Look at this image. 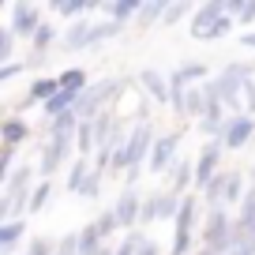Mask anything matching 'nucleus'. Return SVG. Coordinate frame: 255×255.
<instances>
[{
    "mask_svg": "<svg viewBox=\"0 0 255 255\" xmlns=\"http://www.w3.org/2000/svg\"><path fill=\"white\" fill-rule=\"evenodd\" d=\"M222 154H225L222 139H210V143H203L199 158H195V191H199V195L210 188V180L222 173Z\"/></svg>",
    "mask_w": 255,
    "mask_h": 255,
    "instance_id": "nucleus-8",
    "label": "nucleus"
},
{
    "mask_svg": "<svg viewBox=\"0 0 255 255\" xmlns=\"http://www.w3.org/2000/svg\"><path fill=\"white\" fill-rule=\"evenodd\" d=\"M169 79L180 83V87H203V83H210V64H203V60H184L180 68H173V72H169Z\"/></svg>",
    "mask_w": 255,
    "mask_h": 255,
    "instance_id": "nucleus-13",
    "label": "nucleus"
},
{
    "mask_svg": "<svg viewBox=\"0 0 255 255\" xmlns=\"http://www.w3.org/2000/svg\"><path fill=\"white\" fill-rule=\"evenodd\" d=\"M113 214H117L120 229L131 233L139 222H143V195H139L135 188H124V191L117 195V203H113Z\"/></svg>",
    "mask_w": 255,
    "mask_h": 255,
    "instance_id": "nucleus-9",
    "label": "nucleus"
},
{
    "mask_svg": "<svg viewBox=\"0 0 255 255\" xmlns=\"http://www.w3.org/2000/svg\"><path fill=\"white\" fill-rule=\"evenodd\" d=\"M56 79H60V90H72V94H87V87H90L87 68H64Z\"/></svg>",
    "mask_w": 255,
    "mask_h": 255,
    "instance_id": "nucleus-23",
    "label": "nucleus"
},
{
    "mask_svg": "<svg viewBox=\"0 0 255 255\" xmlns=\"http://www.w3.org/2000/svg\"><path fill=\"white\" fill-rule=\"evenodd\" d=\"M165 176H169V191H176V195L195 191V158H188V154H184V158L176 161Z\"/></svg>",
    "mask_w": 255,
    "mask_h": 255,
    "instance_id": "nucleus-12",
    "label": "nucleus"
},
{
    "mask_svg": "<svg viewBox=\"0 0 255 255\" xmlns=\"http://www.w3.org/2000/svg\"><path fill=\"white\" fill-rule=\"evenodd\" d=\"M41 11H45V4H26V0H19V4H11L8 8V26H11V34L15 38H23L26 45L34 41V34L41 30Z\"/></svg>",
    "mask_w": 255,
    "mask_h": 255,
    "instance_id": "nucleus-5",
    "label": "nucleus"
},
{
    "mask_svg": "<svg viewBox=\"0 0 255 255\" xmlns=\"http://www.w3.org/2000/svg\"><path fill=\"white\" fill-rule=\"evenodd\" d=\"M120 30H124V26H117L113 19H102V23H90V19H79V23H72L68 30H64L60 45L68 49V53H79V49H90V45H102V41L117 38Z\"/></svg>",
    "mask_w": 255,
    "mask_h": 255,
    "instance_id": "nucleus-3",
    "label": "nucleus"
},
{
    "mask_svg": "<svg viewBox=\"0 0 255 255\" xmlns=\"http://www.w3.org/2000/svg\"><path fill=\"white\" fill-rule=\"evenodd\" d=\"M75 158H79L75 154V131L72 135H49V143L41 146V158H38V176L53 180L60 169H72Z\"/></svg>",
    "mask_w": 255,
    "mask_h": 255,
    "instance_id": "nucleus-4",
    "label": "nucleus"
},
{
    "mask_svg": "<svg viewBox=\"0 0 255 255\" xmlns=\"http://www.w3.org/2000/svg\"><path fill=\"white\" fill-rule=\"evenodd\" d=\"M26 72V60H11V64H4L0 68V87H8L11 79H19V75Z\"/></svg>",
    "mask_w": 255,
    "mask_h": 255,
    "instance_id": "nucleus-33",
    "label": "nucleus"
},
{
    "mask_svg": "<svg viewBox=\"0 0 255 255\" xmlns=\"http://www.w3.org/2000/svg\"><path fill=\"white\" fill-rule=\"evenodd\" d=\"M56 94H60V79H56V75H38V79L30 83V90L23 94V105H45V102H53Z\"/></svg>",
    "mask_w": 255,
    "mask_h": 255,
    "instance_id": "nucleus-16",
    "label": "nucleus"
},
{
    "mask_svg": "<svg viewBox=\"0 0 255 255\" xmlns=\"http://www.w3.org/2000/svg\"><path fill=\"white\" fill-rule=\"evenodd\" d=\"M165 8H169V0H146L143 11H139V19H135V26H139V30L161 26V23H165Z\"/></svg>",
    "mask_w": 255,
    "mask_h": 255,
    "instance_id": "nucleus-21",
    "label": "nucleus"
},
{
    "mask_svg": "<svg viewBox=\"0 0 255 255\" xmlns=\"http://www.w3.org/2000/svg\"><path fill=\"white\" fill-rule=\"evenodd\" d=\"M49 195H53V180H38V188L30 191V210H26V214H41Z\"/></svg>",
    "mask_w": 255,
    "mask_h": 255,
    "instance_id": "nucleus-27",
    "label": "nucleus"
},
{
    "mask_svg": "<svg viewBox=\"0 0 255 255\" xmlns=\"http://www.w3.org/2000/svg\"><path fill=\"white\" fill-rule=\"evenodd\" d=\"M248 180H252V184H255V165H252V173H248Z\"/></svg>",
    "mask_w": 255,
    "mask_h": 255,
    "instance_id": "nucleus-37",
    "label": "nucleus"
},
{
    "mask_svg": "<svg viewBox=\"0 0 255 255\" xmlns=\"http://www.w3.org/2000/svg\"><path fill=\"white\" fill-rule=\"evenodd\" d=\"M248 176L244 173H229V180H225V191H222V207L229 210V207H240L244 203V195H248Z\"/></svg>",
    "mask_w": 255,
    "mask_h": 255,
    "instance_id": "nucleus-19",
    "label": "nucleus"
},
{
    "mask_svg": "<svg viewBox=\"0 0 255 255\" xmlns=\"http://www.w3.org/2000/svg\"><path fill=\"white\" fill-rule=\"evenodd\" d=\"M180 203L184 195H176V191H154V195H146L143 199V222L139 225H154V222H176V214H180Z\"/></svg>",
    "mask_w": 255,
    "mask_h": 255,
    "instance_id": "nucleus-7",
    "label": "nucleus"
},
{
    "mask_svg": "<svg viewBox=\"0 0 255 255\" xmlns=\"http://www.w3.org/2000/svg\"><path fill=\"white\" fill-rule=\"evenodd\" d=\"M195 8H199V4H188V0H180V4H169V8H165V23H161V26H173V23H180V19L195 15Z\"/></svg>",
    "mask_w": 255,
    "mask_h": 255,
    "instance_id": "nucleus-31",
    "label": "nucleus"
},
{
    "mask_svg": "<svg viewBox=\"0 0 255 255\" xmlns=\"http://www.w3.org/2000/svg\"><path fill=\"white\" fill-rule=\"evenodd\" d=\"M188 117H195V124L207 117V94H203V87H191L188 90Z\"/></svg>",
    "mask_w": 255,
    "mask_h": 255,
    "instance_id": "nucleus-28",
    "label": "nucleus"
},
{
    "mask_svg": "<svg viewBox=\"0 0 255 255\" xmlns=\"http://www.w3.org/2000/svg\"><path fill=\"white\" fill-rule=\"evenodd\" d=\"M90 173H94L90 158H75V161H72V169H68V180H64V188L72 191V195H83V188H87Z\"/></svg>",
    "mask_w": 255,
    "mask_h": 255,
    "instance_id": "nucleus-20",
    "label": "nucleus"
},
{
    "mask_svg": "<svg viewBox=\"0 0 255 255\" xmlns=\"http://www.w3.org/2000/svg\"><path fill=\"white\" fill-rule=\"evenodd\" d=\"M75 233H79V255H102L105 252V237L98 233L94 222H87L83 229H75Z\"/></svg>",
    "mask_w": 255,
    "mask_h": 255,
    "instance_id": "nucleus-22",
    "label": "nucleus"
},
{
    "mask_svg": "<svg viewBox=\"0 0 255 255\" xmlns=\"http://www.w3.org/2000/svg\"><path fill=\"white\" fill-rule=\"evenodd\" d=\"M30 135H34V131H30V124H26L23 117H4V120H0V146L19 150Z\"/></svg>",
    "mask_w": 255,
    "mask_h": 255,
    "instance_id": "nucleus-14",
    "label": "nucleus"
},
{
    "mask_svg": "<svg viewBox=\"0 0 255 255\" xmlns=\"http://www.w3.org/2000/svg\"><path fill=\"white\" fill-rule=\"evenodd\" d=\"M233 26H237V19L229 15V0H207V4L195 8L188 34L195 41H218V38H229Z\"/></svg>",
    "mask_w": 255,
    "mask_h": 255,
    "instance_id": "nucleus-1",
    "label": "nucleus"
},
{
    "mask_svg": "<svg viewBox=\"0 0 255 255\" xmlns=\"http://www.w3.org/2000/svg\"><path fill=\"white\" fill-rule=\"evenodd\" d=\"M45 8L56 19H79V15H90V11H102V4H94V0H49Z\"/></svg>",
    "mask_w": 255,
    "mask_h": 255,
    "instance_id": "nucleus-17",
    "label": "nucleus"
},
{
    "mask_svg": "<svg viewBox=\"0 0 255 255\" xmlns=\"http://www.w3.org/2000/svg\"><path fill=\"white\" fill-rule=\"evenodd\" d=\"M26 237V218H15V222H0V255H11L19 248V240Z\"/></svg>",
    "mask_w": 255,
    "mask_h": 255,
    "instance_id": "nucleus-18",
    "label": "nucleus"
},
{
    "mask_svg": "<svg viewBox=\"0 0 255 255\" xmlns=\"http://www.w3.org/2000/svg\"><path fill=\"white\" fill-rule=\"evenodd\" d=\"M180 139H184V131H176V128L158 135V143H154V150H150V161H146V169H150L154 176L169 173V169L184 158V154H180Z\"/></svg>",
    "mask_w": 255,
    "mask_h": 255,
    "instance_id": "nucleus-6",
    "label": "nucleus"
},
{
    "mask_svg": "<svg viewBox=\"0 0 255 255\" xmlns=\"http://www.w3.org/2000/svg\"><path fill=\"white\" fill-rule=\"evenodd\" d=\"M23 255H56V244H53L49 237H34L30 244H26Z\"/></svg>",
    "mask_w": 255,
    "mask_h": 255,
    "instance_id": "nucleus-32",
    "label": "nucleus"
},
{
    "mask_svg": "<svg viewBox=\"0 0 255 255\" xmlns=\"http://www.w3.org/2000/svg\"><path fill=\"white\" fill-rule=\"evenodd\" d=\"M102 180H105V173H102V169H94V173H90V180H87V188H83V199H98Z\"/></svg>",
    "mask_w": 255,
    "mask_h": 255,
    "instance_id": "nucleus-34",
    "label": "nucleus"
},
{
    "mask_svg": "<svg viewBox=\"0 0 255 255\" xmlns=\"http://www.w3.org/2000/svg\"><path fill=\"white\" fill-rule=\"evenodd\" d=\"M139 90H143L150 102L169 105L173 102V90H169V72H158V68H143L139 72Z\"/></svg>",
    "mask_w": 255,
    "mask_h": 255,
    "instance_id": "nucleus-11",
    "label": "nucleus"
},
{
    "mask_svg": "<svg viewBox=\"0 0 255 255\" xmlns=\"http://www.w3.org/2000/svg\"><path fill=\"white\" fill-rule=\"evenodd\" d=\"M146 240H150V237H143L139 229H131V233H124V237H120V244L113 248V252H117V255H139Z\"/></svg>",
    "mask_w": 255,
    "mask_h": 255,
    "instance_id": "nucleus-25",
    "label": "nucleus"
},
{
    "mask_svg": "<svg viewBox=\"0 0 255 255\" xmlns=\"http://www.w3.org/2000/svg\"><path fill=\"white\" fill-rule=\"evenodd\" d=\"M252 139H255V117H248V113H240V117H229V124H225V135H222L225 154L244 150Z\"/></svg>",
    "mask_w": 255,
    "mask_h": 255,
    "instance_id": "nucleus-10",
    "label": "nucleus"
},
{
    "mask_svg": "<svg viewBox=\"0 0 255 255\" xmlns=\"http://www.w3.org/2000/svg\"><path fill=\"white\" fill-rule=\"evenodd\" d=\"M233 244H237V214H229L225 207H210L207 222H203L199 248H207L214 255H229Z\"/></svg>",
    "mask_w": 255,
    "mask_h": 255,
    "instance_id": "nucleus-2",
    "label": "nucleus"
},
{
    "mask_svg": "<svg viewBox=\"0 0 255 255\" xmlns=\"http://www.w3.org/2000/svg\"><path fill=\"white\" fill-rule=\"evenodd\" d=\"M15 41L19 38L11 34V26H0V68L15 60Z\"/></svg>",
    "mask_w": 255,
    "mask_h": 255,
    "instance_id": "nucleus-29",
    "label": "nucleus"
},
{
    "mask_svg": "<svg viewBox=\"0 0 255 255\" xmlns=\"http://www.w3.org/2000/svg\"><path fill=\"white\" fill-rule=\"evenodd\" d=\"M229 15L237 19V26L255 23V0H229Z\"/></svg>",
    "mask_w": 255,
    "mask_h": 255,
    "instance_id": "nucleus-26",
    "label": "nucleus"
},
{
    "mask_svg": "<svg viewBox=\"0 0 255 255\" xmlns=\"http://www.w3.org/2000/svg\"><path fill=\"white\" fill-rule=\"evenodd\" d=\"M240 45H244V49H252V53H255V30H248V34H240Z\"/></svg>",
    "mask_w": 255,
    "mask_h": 255,
    "instance_id": "nucleus-35",
    "label": "nucleus"
},
{
    "mask_svg": "<svg viewBox=\"0 0 255 255\" xmlns=\"http://www.w3.org/2000/svg\"><path fill=\"white\" fill-rule=\"evenodd\" d=\"M191 252H195V229H180V225H173L169 255H191Z\"/></svg>",
    "mask_w": 255,
    "mask_h": 255,
    "instance_id": "nucleus-24",
    "label": "nucleus"
},
{
    "mask_svg": "<svg viewBox=\"0 0 255 255\" xmlns=\"http://www.w3.org/2000/svg\"><path fill=\"white\" fill-rule=\"evenodd\" d=\"M90 222L98 225V233H102V237H117V233H120V222H117V214H113V207H105L102 214L90 218Z\"/></svg>",
    "mask_w": 255,
    "mask_h": 255,
    "instance_id": "nucleus-30",
    "label": "nucleus"
},
{
    "mask_svg": "<svg viewBox=\"0 0 255 255\" xmlns=\"http://www.w3.org/2000/svg\"><path fill=\"white\" fill-rule=\"evenodd\" d=\"M146 0H109V4H102L105 19H113L117 26H128V23H135L139 11H143Z\"/></svg>",
    "mask_w": 255,
    "mask_h": 255,
    "instance_id": "nucleus-15",
    "label": "nucleus"
},
{
    "mask_svg": "<svg viewBox=\"0 0 255 255\" xmlns=\"http://www.w3.org/2000/svg\"><path fill=\"white\" fill-rule=\"evenodd\" d=\"M139 255H161V248L154 244V237H150V240H146V244H143V252H139Z\"/></svg>",
    "mask_w": 255,
    "mask_h": 255,
    "instance_id": "nucleus-36",
    "label": "nucleus"
}]
</instances>
